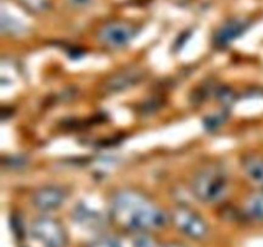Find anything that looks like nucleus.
Returning a JSON list of instances; mask_svg holds the SVG:
<instances>
[{"mask_svg": "<svg viewBox=\"0 0 263 247\" xmlns=\"http://www.w3.org/2000/svg\"><path fill=\"white\" fill-rule=\"evenodd\" d=\"M109 207L113 221L133 233H152L170 223V215L145 193L134 188L116 190L110 197Z\"/></svg>", "mask_w": 263, "mask_h": 247, "instance_id": "obj_1", "label": "nucleus"}, {"mask_svg": "<svg viewBox=\"0 0 263 247\" xmlns=\"http://www.w3.org/2000/svg\"><path fill=\"white\" fill-rule=\"evenodd\" d=\"M229 177L222 167L208 165L195 172L190 182V189L198 201L215 205L223 201L229 192Z\"/></svg>", "mask_w": 263, "mask_h": 247, "instance_id": "obj_2", "label": "nucleus"}, {"mask_svg": "<svg viewBox=\"0 0 263 247\" xmlns=\"http://www.w3.org/2000/svg\"><path fill=\"white\" fill-rule=\"evenodd\" d=\"M170 221L175 228L193 241H203L210 234V225L200 214L187 206H177L170 214Z\"/></svg>", "mask_w": 263, "mask_h": 247, "instance_id": "obj_3", "label": "nucleus"}, {"mask_svg": "<svg viewBox=\"0 0 263 247\" xmlns=\"http://www.w3.org/2000/svg\"><path fill=\"white\" fill-rule=\"evenodd\" d=\"M31 234L43 247H67L68 233L63 224L53 216L43 215L31 223Z\"/></svg>", "mask_w": 263, "mask_h": 247, "instance_id": "obj_4", "label": "nucleus"}, {"mask_svg": "<svg viewBox=\"0 0 263 247\" xmlns=\"http://www.w3.org/2000/svg\"><path fill=\"white\" fill-rule=\"evenodd\" d=\"M138 28L123 21H112L103 25L98 31V41L109 49H123L134 40Z\"/></svg>", "mask_w": 263, "mask_h": 247, "instance_id": "obj_5", "label": "nucleus"}, {"mask_svg": "<svg viewBox=\"0 0 263 247\" xmlns=\"http://www.w3.org/2000/svg\"><path fill=\"white\" fill-rule=\"evenodd\" d=\"M68 198V190L62 185H44L31 195L33 208L44 214L61 208Z\"/></svg>", "mask_w": 263, "mask_h": 247, "instance_id": "obj_6", "label": "nucleus"}, {"mask_svg": "<svg viewBox=\"0 0 263 247\" xmlns=\"http://www.w3.org/2000/svg\"><path fill=\"white\" fill-rule=\"evenodd\" d=\"M146 76V72L140 66H128L121 71L112 74L103 84V90L109 94H118L140 84Z\"/></svg>", "mask_w": 263, "mask_h": 247, "instance_id": "obj_7", "label": "nucleus"}, {"mask_svg": "<svg viewBox=\"0 0 263 247\" xmlns=\"http://www.w3.org/2000/svg\"><path fill=\"white\" fill-rule=\"evenodd\" d=\"M248 28V21L246 18H231L217 28L213 35V43L217 48H226L235 39L240 38Z\"/></svg>", "mask_w": 263, "mask_h": 247, "instance_id": "obj_8", "label": "nucleus"}, {"mask_svg": "<svg viewBox=\"0 0 263 247\" xmlns=\"http://www.w3.org/2000/svg\"><path fill=\"white\" fill-rule=\"evenodd\" d=\"M241 170L244 175L256 185L258 189H263V156L257 153L244 154L241 157Z\"/></svg>", "mask_w": 263, "mask_h": 247, "instance_id": "obj_9", "label": "nucleus"}, {"mask_svg": "<svg viewBox=\"0 0 263 247\" xmlns=\"http://www.w3.org/2000/svg\"><path fill=\"white\" fill-rule=\"evenodd\" d=\"M72 216H73L74 221L79 223L80 225H82L84 228L94 229V231L102 229L105 224V219L103 218L102 214L91 210L86 205H77L72 213Z\"/></svg>", "mask_w": 263, "mask_h": 247, "instance_id": "obj_10", "label": "nucleus"}, {"mask_svg": "<svg viewBox=\"0 0 263 247\" xmlns=\"http://www.w3.org/2000/svg\"><path fill=\"white\" fill-rule=\"evenodd\" d=\"M243 215L249 221L257 224L263 223V189L254 190L246 198Z\"/></svg>", "mask_w": 263, "mask_h": 247, "instance_id": "obj_11", "label": "nucleus"}, {"mask_svg": "<svg viewBox=\"0 0 263 247\" xmlns=\"http://www.w3.org/2000/svg\"><path fill=\"white\" fill-rule=\"evenodd\" d=\"M2 31L3 33H7L10 36H20L27 32V26L21 21L10 17L7 14L5 10L2 12Z\"/></svg>", "mask_w": 263, "mask_h": 247, "instance_id": "obj_12", "label": "nucleus"}, {"mask_svg": "<svg viewBox=\"0 0 263 247\" xmlns=\"http://www.w3.org/2000/svg\"><path fill=\"white\" fill-rule=\"evenodd\" d=\"M85 247H125L122 241L115 236H100L91 239Z\"/></svg>", "mask_w": 263, "mask_h": 247, "instance_id": "obj_13", "label": "nucleus"}, {"mask_svg": "<svg viewBox=\"0 0 263 247\" xmlns=\"http://www.w3.org/2000/svg\"><path fill=\"white\" fill-rule=\"evenodd\" d=\"M133 247H162V244L152 233H135Z\"/></svg>", "mask_w": 263, "mask_h": 247, "instance_id": "obj_14", "label": "nucleus"}, {"mask_svg": "<svg viewBox=\"0 0 263 247\" xmlns=\"http://www.w3.org/2000/svg\"><path fill=\"white\" fill-rule=\"evenodd\" d=\"M20 3L22 5H25L30 12L33 13L45 12L50 7L49 0H20Z\"/></svg>", "mask_w": 263, "mask_h": 247, "instance_id": "obj_15", "label": "nucleus"}, {"mask_svg": "<svg viewBox=\"0 0 263 247\" xmlns=\"http://www.w3.org/2000/svg\"><path fill=\"white\" fill-rule=\"evenodd\" d=\"M3 164H4V167H8V169L20 170L27 166V158L25 156L4 157L3 158Z\"/></svg>", "mask_w": 263, "mask_h": 247, "instance_id": "obj_16", "label": "nucleus"}, {"mask_svg": "<svg viewBox=\"0 0 263 247\" xmlns=\"http://www.w3.org/2000/svg\"><path fill=\"white\" fill-rule=\"evenodd\" d=\"M226 120V116L222 113H216V115H211L204 118V126L208 130H215L218 129Z\"/></svg>", "mask_w": 263, "mask_h": 247, "instance_id": "obj_17", "label": "nucleus"}, {"mask_svg": "<svg viewBox=\"0 0 263 247\" xmlns=\"http://www.w3.org/2000/svg\"><path fill=\"white\" fill-rule=\"evenodd\" d=\"M217 95H218V99H220L223 104H231V103H233L234 93L231 92L229 87L222 86L221 89H218Z\"/></svg>", "mask_w": 263, "mask_h": 247, "instance_id": "obj_18", "label": "nucleus"}, {"mask_svg": "<svg viewBox=\"0 0 263 247\" xmlns=\"http://www.w3.org/2000/svg\"><path fill=\"white\" fill-rule=\"evenodd\" d=\"M69 4L73 5L74 8H85L91 4L92 0H68Z\"/></svg>", "mask_w": 263, "mask_h": 247, "instance_id": "obj_19", "label": "nucleus"}, {"mask_svg": "<svg viewBox=\"0 0 263 247\" xmlns=\"http://www.w3.org/2000/svg\"><path fill=\"white\" fill-rule=\"evenodd\" d=\"M162 247H186L182 243H179V242H168L166 244H162Z\"/></svg>", "mask_w": 263, "mask_h": 247, "instance_id": "obj_20", "label": "nucleus"}]
</instances>
